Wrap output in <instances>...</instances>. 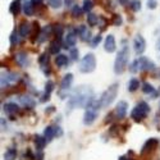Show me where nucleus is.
Returning a JSON list of instances; mask_svg holds the SVG:
<instances>
[{"label": "nucleus", "instance_id": "ea45409f", "mask_svg": "<svg viewBox=\"0 0 160 160\" xmlns=\"http://www.w3.org/2000/svg\"><path fill=\"white\" fill-rule=\"evenodd\" d=\"M114 24H115V26L122 24V18H121V16H114Z\"/></svg>", "mask_w": 160, "mask_h": 160}, {"label": "nucleus", "instance_id": "c9c22d12", "mask_svg": "<svg viewBox=\"0 0 160 160\" xmlns=\"http://www.w3.org/2000/svg\"><path fill=\"white\" fill-rule=\"evenodd\" d=\"M131 5H132V9L135 10V12H137V10L141 9V3H140V0H133Z\"/></svg>", "mask_w": 160, "mask_h": 160}, {"label": "nucleus", "instance_id": "37998d69", "mask_svg": "<svg viewBox=\"0 0 160 160\" xmlns=\"http://www.w3.org/2000/svg\"><path fill=\"white\" fill-rule=\"evenodd\" d=\"M118 2L121 3V4H123V5H124V4H127V0H118Z\"/></svg>", "mask_w": 160, "mask_h": 160}, {"label": "nucleus", "instance_id": "2eb2a0df", "mask_svg": "<svg viewBox=\"0 0 160 160\" xmlns=\"http://www.w3.org/2000/svg\"><path fill=\"white\" fill-rule=\"evenodd\" d=\"M57 128L58 127H52V126H49L45 128L44 131V137L46 138V141H51L54 138V136L57 135Z\"/></svg>", "mask_w": 160, "mask_h": 160}, {"label": "nucleus", "instance_id": "5701e85b", "mask_svg": "<svg viewBox=\"0 0 160 160\" xmlns=\"http://www.w3.org/2000/svg\"><path fill=\"white\" fill-rule=\"evenodd\" d=\"M33 3L32 2H26L23 5V10H24V14L26 16H32L33 14Z\"/></svg>", "mask_w": 160, "mask_h": 160}, {"label": "nucleus", "instance_id": "a19ab883", "mask_svg": "<svg viewBox=\"0 0 160 160\" xmlns=\"http://www.w3.org/2000/svg\"><path fill=\"white\" fill-rule=\"evenodd\" d=\"M48 60H49V57H48L46 54H42V55H41V58H40V63H41V64L48 63Z\"/></svg>", "mask_w": 160, "mask_h": 160}, {"label": "nucleus", "instance_id": "c85d7f7f", "mask_svg": "<svg viewBox=\"0 0 160 160\" xmlns=\"http://www.w3.org/2000/svg\"><path fill=\"white\" fill-rule=\"evenodd\" d=\"M98 21H99V17L96 16V14H88L87 16V23L90 24V26H96L98 24Z\"/></svg>", "mask_w": 160, "mask_h": 160}, {"label": "nucleus", "instance_id": "9d476101", "mask_svg": "<svg viewBox=\"0 0 160 160\" xmlns=\"http://www.w3.org/2000/svg\"><path fill=\"white\" fill-rule=\"evenodd\" d=\"M127 109H128V104L126 101H119L117 104V108H115V115L118 119H123L127 114Z\"/></svg>", "mask_w": 160, "mask_h": 160}, {"label": "nucleus", "instance_id": "e433bc0d", "mask_svg": "<svg viewBox=\"0 0 160 160\" xmlns=\"http://www.w3.org/2000/svg\"><path fill=\"white\" fill-rule=\"evenodd\" d=\"M50 5L52 8H59L62 5V0H50Z\"/></svg>", "mask_w": 160, "mask_h": 160}, {"label": "nucleus", "instance_id": "f3484780", "mask_svg": "<svg viewBox=\"0 0 160 160\" xmlns=\"http://www.w3.org/2000/svg\"><path fill=\"white\" fill-rule=\"evenodd\" d=\"M16 60L21 67H26L28 64V58H27V54H26V52H18L16 55Z\"/></svg>", "mask_w": 160, "mask_h": 160}, {"label": "nucleus", "instance_id": "ddd939ff", "mask_svg": "<svg viewBox=\"0 0 160 160\" xmlns=\"http://www.w3.org/2000/svg\"><path fill=\"white\" fill-rule=\"evenodd\" d=\"M72 82H73V74H71V73L65 74L62 79V82H60V88L62 90H68L71 87Z\"/></svg>", "mask_w": 160, "mask_h": 160}, {"label": "nucleus", "instance_id": "7c9ffc66", "mask_svg": "<svg viewBox=\"0 0 160 160\" xmlns=\"http://www.w3.org/2000/svg\"><path fill=\"white\" fill-rule=\"evenodd\" d=\"M18 35H19V32H17V31L12 32V35H10V44L12 45H17L19 42V37L21 36H18Z\"/></svg>", "mask_w": 160, "mask_h": 160}, {"label": "nucleus", "instance_id": "39448f33", "mask_svg": "<svg viewBox=\"0 0 160 160\" xmlns=\"http://www.w3.org/2000/svg\"><path fill=\"white\" fill-rule=\"evenodd\" d=\"M149 112H150L149 104L145 102V101H141V102H138V104L135 106V109L132 110L131 118L133 119V121H136V122H141V121H143L146 117H148Z\"/></svg>", "mask_w": 160, "mask_h": 160}, {"label": "nucleus", "instance_id": "9b49d317", "mask_svg": "<svg viewBox=\"0 0 160 160\" xmlns=\"http://www.w3.org/2000/svg\"><path fill=\"white\" fill-rule=\"evenodd\" d=\"M104 49H105L106 52H114V51H115L117 44H115V38H114L113 35H108V36H106Z\"/></svg>", "mask_w": 160, "mask_h": 160}, {"label": "nucleus", "instance_id": "f704fd0d", "mask_svg": "<svg viewBox=\"0 0 160 160\" xmlns=\"http://www.w3.org/2000/svg\"><path fill=\"white\" fill-rule=\"evenodd\" d=\"M100 41H101V36H100V35L94 36V38L91 40V46H92V48H95L96 45H99V44H100Z\"/></svg>", "mask_w": 160, "mask_h": 160}, {"label": "nucleus", "instance_id": "4468645a", "mask_svg": "<svg viewBox=\"0 0 160 160\" xmlns=\"http://www.w3.org/2000/svg\"><path fill=\"white\" fill-rule=\"evenodd\" d=\"M156 146H158V140H156V138H149V141L146 142V143L143 145V148H142V154H146L148 151L154 150Z\"/></svg>", "mask_w": 160, "mask_h": 160}, {"label": "nucleus", "instance_id": "79ce46f5", "mask_svg": "<svg viewBox=\"0 0 160 160\" xmlns=\"http://www.w3.org/2000/svg\"><path fill=\"white\" fill-rule=\"evenodd\" d=\"M31 2L33 3V5H40L42 3V0H31Z\"/></svg>", "mask_w": 160, "mask_h": 160}, {"label": "nucleus", "instance_id": "473e14b6", "mask_svg": "<svg viewBox=\"0 0 160 160\" xmlns=\"http://www.w3.org/2000/svg\"><path fill=\"white\" fill-rule=\"evenodd\" d=\"M142 91L145 92V94H152V92H154V87H152L150 83L145 82V83L142 85Z\"/></svg>", "mask_w": 160, "mask_h": 160}, {"label": "nucleus", "instance_id": "c03bdc74", "mask_svg": "<svg viewBox=\"0 0 160 160\" xmlns=\"http://www.w3.org/2000/svg\"><path fill=\"white\" fill-rule=\"evenodd\" d=\"M119 160H132V159H129V158H126V156H122V158L119 159Z\"/></svg>", "mask_w": 160, "mask_h": 160}, {"label": "nucleus", "instance_id": "58836bf2", "mask_svg": "<svg viewBox=\"0 0 160 160\" xmlns=\"http://www.w3.org/2000/svg\"><path fill=\"white\" fill-rule=\"evenodd\" d=\"M156 5H158L156 0H148V7H149L150 9H155V8H156Z\"/></svg>", "mask_w": 160, "mask_h": 160}, {"label": "nucleus", "instance_id": "b1692460", "mask_svg": "<svg viewBox=\"0 0 160 160\" xmlns=\"http://www.w3.org/2000/svg\"><path fill=\"white\" fill-rule=\"evenodd\" d=\"M16 158H17L16 149H8L4 154V160H16Z\"/></svg>", "mask_w": 160, "mask_h": 160}, {"label": "nucleus", "instance_id": "0eeeda50", "mask_svg": "<svg viewBox=\"0 0 160 160\" xmlns=\"http://www.w3.org/2000/svg\"><path fill=\"white\" fill-rule=\"evenodd\" d=\"M96 68V58L94 54H86L82 60H81V64H79V71L82 73H91L94 72Z\"/></svg>", "mask_w": 160, "mask_h": 160}, {"label": "nucleus", "instance_id": "cd10ccee", "mask_svg": "<svg viewBox=\"0 0 160 160\" xmlns=\"http://www.w3.org/2000/svg\"><path fill=\"white\" fill-rule=\"evenodd\" d=\"M52 88H54V83H52L51 81H49L45 86V96H44V100H49V96H50V92L52 91Z\"/></svg>", "mask_w": 160, "mask_h": 160}, {"label": "nucleus", "instance_id": "6e6552de", "mask_svg": "<svg viewBox=\"0 0 160 160\" xmlns=\"http://www.w3.org/2000/svg\"><path fill=\"white\" fill-rule=\"evenodd\" d=\"M133 46H135V51L136 54H142L146 49V41L141 35H137L135 37V41H133Z\"/></svg>", "mask_w": 160, "mask_h": 160}, {"label": "nucleus", "instance_id": "20e7f679", "mask_svg": "<svg viewBox=\"0 0 160 160\" xmlns=\"http://www.w3.org/2000/svg\"><path fill=\"white\" fill-rule=\"evenodd\" d=\"M118 87H119L118 83H113L110 87H108L104 91V94L100 98L101 108H106V106H109L114 101V99L117 98V94H118Z\"/></svg>", "mask_w": 160, "mask_h": 160}, {"label": "nucleus", "instance_id": "4be33fe9", "mask_svg": "<svg viewBox=\"0 0 160 160\" xmlns=\"http://www.w3.org/2000/svg\"><path fill=\"white\" fill-rule=\"evenodd\" d=\"M46 145V138L41 136H35V146L37 150H42Z\"/></svg>", "mask_w": 160, "mask_h": 160}, {"label": "nucleus", "instance_id": "412c9836", "mask_svg": "<svg viewBox=\"0 0 160 160\" xmlns=\"http://www.w3.org/2000/svg\"><path fill=\"white\" fill-rule=\"evenodd\" d=\"M19 101H21V104L23 106H26V108H33V106H35V101L30 96H21Z\"/></svg>", "mask_w": 160, "mask_h": 160}, {"label": "nucleus", "instance_id": "6ab92c4d", "mask_svg": "<svg viewBox=\"0 0 160 160\" xmlns=\"http://www.w3.org/2000/svg\"><path fill=\"white\" fill-rule=\"evenodd\" d=\"M55 63H57V65L58 67H65V65H68V63H69V59H68V57L67 55H63V54H59V55H57V58H55Z\"/></svg>", "mask_w": 160, "mask_h": 160}, {"label": "nucleus", "instance_id": "423d86ee", "mask_svg": "<svg viewBox=\"0 0 160 160\" xmlns=\"http://www.w3.org/2000/svg\"><path fill=\"white\" fill-rule=\"evenodd\" d=\"M154 67L155 65L150 59L145 58V57H140L132 63L131 72L135 73V72H138V71H151V69H154Z\"/></svg>", "mask_w": 160, "mask_h": 160}, {"label": "nucleus", "instance_id": "aec40b11", "mask_svg": "<svg viewBox=\"0 0 160 160\" xmlns=\"http://www.w3.org/2000/svg\"><path fill=\"white\" fill-rule=\"evenodd\" d=\"M4 112L8 114H13L18 112V105L16 102H7L4 104Z\"/></svg>", "mask_w": 160, "mask_h": 160}, {"label": "nucleus", "instance_id": "f03ea898", "mask_svg": "<svg viewBox=\"0 0 160 160\" xmlns=\"http://www.w3.org/2000/svg\"><path fill=\"white\" fill-rule=\"evenodd\" d=\"M128 58H129V50H128V46L123 42V46L118 51V55L114 63V72L117 74H122L126 71L128 64Z\"/></svg>", "mask_w": 160, "mask_h": 160}, {"label": "nucleus", "instance_id": "1a4fd4ad", "mask_svg": "<svg viewBox=\"0 0 160 160\" xmlns=\"http://www.w3.org/2000/svg\"><path fill=\"white\" fill-rule=\"evenodd\" d=\"M17 81H18V74L17 73H13V72L3 73V76H2V87H4L8 83H14Z\"/></svg>", "mask_w": 160, "mask_h": 160}, {"label": "nucleus", "instance_id": "4c0bfd02", "mask_svg": "<svg viewBox=\"0 0 160 160\" xmlns=\"http://www.w3.org/2000/svg\"><path fill=\"white\" fill-rule=\"evenodd\" d=\"M71 58H72L73 60H77V59H78V50H77V49H72V50H71Z\"/></svg>", "mask_w": 160, "mask_h": 160}, {"label": "nucleus", "instance_id": "a211bd4d", "mask_svg": "<svg viewBox=\"0 0 160 160\" xmlns=\"http://www.w3.org/2000/svg\"><path fill=\"white\" fill-rule=\"evenodd\" d=\"M78 33L79 36H81V40H83V41H87V40H90V31L87 30L86 26H79L78 27Z\"/></svg>", "mask_w": 160, "mask_h": 160}, {"label": "nucleus", "instance_id": "c756f323", "mask_svg": "<svg viewBox=\"0 0 160 160\" xmlns=\"http://www.w3.org/2000/svg\"><path fill=\"white\" fill-rule=\"evenodd\" d=\"M59 50H60V45H59L58 41H52L50 44V52L51 54H58Z\"/></svg>", "mask_w": 160, "mask_h": 160}, {"label": "nucleus", "instance_id": "f8f14e48", "mask_svg": "<svg viewBox=\"0 0 160 160\" xmlns=\"http://www.w3.org/2000/svg\"><path fill=\"white\" fill-rule=\"evenodd\" d=\"M76 42H77V35L74 32L67 33L65 40H64V48H72L76 45Z\"/></svg>", "mask_w": 160, "mask_h": 160}, {"label": "nucleus", "instance_id": "7ed1b4c3", "mask_svg": "<svg viewBox=\"0 0 160 160\" xmlns=\"http://www.w3.org/2000/svg\"><path fill=\"white\" fill-rule=\"evenodd\" d=\"M98 106H101L100 105V101L96 102L95 100H92L87 106H86V112H85V115H83V123L86 126H90L95 122V119L98 118V114H99V108Z\"/></svg>", "mask_w": 160, "mask_h": 160}, {"label": "nucleus", "instance_id": "72a5a7b5", "mask_svg": "<svg viewBox=\"0 0 160 160\" xmlns=\"http://www.w3.org/2000/svg\"><path fill=\"white\" fill-rule=\"evenodd\" d=\"M92 8H94V3H92L91 0H83V7H82V9H83L85 12H90Z\"/></svg>", "mask_w": 160, "mask_h": 160}, {"label": "nucleus", "instance_id": "393cba45", "mask_svg": "<svg viewBox=\"0 0 160 160\" xmlns=\"http://www.w3.org/2000/svg\"><path fill=\"white\" fill-rule=\"evenodd\" d=\"M50 32H51V26H46L45 28H42V31L40 32V36H41V37L38 38V41H40V42H42L44 40H46V38L49 37Z\"/></svg>", "mask_w": 160, "mask_h": 160}, {"label": "nucleus", "instance_id": "f257e3e1", "mask_svg": "<svg viewBox=\"0 0 160 160\" xmlns=\"http://www.w3.org/2000/svg\"><path fill=\"white\" fill-rule=\"evenodd\" d=\"M91 101H92V91L88 87L81 86L71 96L69 106H71V109H73L74 106H87Z\"/></svg>", "mask_w": 160, "mask_h": 160}, {"label": "nucleus", "instance_id": "bb28decb", "mask_svg": "<svg viewBox=\"0 0 160 160\" xmlns=\"http://www.w3.org/2000/svg\"><path fill=\"white\" fill-rule=\"evenodd\" d=\"M138 87H140V81H138V79H137V78L131 79V81H129V85H128V90H129L131 92H135Z\"/></svg>", "mask_w": 160, "mask_h": 160}, {"label": "nucleus", "instance_id": "2f4dec72", "mask_svg": "<svg viewBox=\"0 0 160 160\" xmlns=\"http://www.w3.org/2000/svg\"><path fill=\"white\" fill-rule=\"evenodd\" d=\"M82 10L83 9H81L78 5H74L73 7V9H72V16L74 17V18H78V17H81V14H82Z\"/></svg>", "mask_w": 160, "mask_h": 160}, {"label": "nucleus", "instance_id": "a878e982", "mask_svg": "<svg viewBox=\"0 0 160 160\" xmlns=\"http://www.w3.org/2000/svg\"><path fill=\"white\" fill-rule=\"evenodd\" d=\"M19 9H21V5H19V2H18V0L13 2V3L10 4V8H9V10H10V13H12L13 16H17L18 13H19Z\"/></svg>", "mask_w": 160, "mask_h": 160}, {"label": "nucleus", "instance_id": "dca6fc26", "mask_svg": "<svg viewBox=\"0 0 160 160\" xmlns=\"http://www.w3.org/2000/svg\"><path fill=\"white\" fill-rule=\"evenodd\" d=\"M19 36L21 37H26V36H28L30 32H31V26L27 23V22H22L21 26H19Z\"/></svg>", "mask_w": 160, "mask_h": 160}]
</instances>
